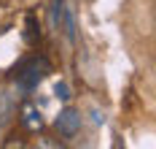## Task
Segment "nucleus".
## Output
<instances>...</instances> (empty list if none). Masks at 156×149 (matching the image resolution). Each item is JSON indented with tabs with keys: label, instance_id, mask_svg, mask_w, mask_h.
Masks as SVG:
<instances>
[{
	"label": "nucleus",
	"instance_id": "obj_1",
	"mask_svg": "<svg viewBox=\"0 0 156 149\" xmlns=\"http://www.w3.org/2000/svg\"><path fill=\"white\" fill-rule=\"evenodd\" d=\"M81 111H76V109H62L59 111V117L54 119V125H57V130H59V136H65V138H76L78 130H81Z\"/></svg>",
	"mask_w": 156,
	"mask_h": 149
},
{
	"label": "nucleus",
	"instance_id": "obj_2",
	"mask_svg": "<svg viewBox=\"0 0 156 149\" xmlns=\"http://www.w3.org/2000/svg\"><path fill=\"white\" fill-rule=\"evenodd\" d=\"M46 68H48V65L43 63V60H41V63H38V60H35V63H30V65L22 71V76H19V84H22L24 90H32L35 84H41V79L46 76Z\"/></svg>",
	"mask_w": 156,
	"mask_h": 149
},
{
	"label": "nucleus",
	"instance_id": "obj_3",
	"mask_svg": "<svg viewBox=\"0 0 156 149\" xmlns=\"http://www.w3.org/2000/svg\"><path fill=\"white\" fill-rule=\"evenodd\" d=\"M22 122H24L30 130H35V128H41V125H43V119H41V114H38V111H27Z\"/></svg>",
	"mask_w": 156,
	"mask_h": 149
},
{
	"label": "nucleus",
	"instance_id": "obj_4",
	"mask_svg": "<svg viewBox=\"0 0 156 149\" xmlns=\"http://www.w3.org/2000/svg\"><path fill=\"white\" fill-rule=\"evenodd\" d=\"M59 19H62V0H54V8H51V25L59 27Z\"/></svg>",
	"mask_w": 156,
	"mask_h": 149
},
{
	"label": "nucleus",
	"instance_id": "obj_5",
	"mask_svg": "<svg viewBox=\"0 0 156 149\" xmlns=\"http://www.w3.org/2000/svg\"><path fill=\"white\" fill-rule=\"evenodd\" d=\"M54 95H57V98H59V100H67V98H70V87H67V84H62V82H59V84H57V87H54Z\"/></svg>",
	"mask_w": 156,
	"mask_h": 149
}]
</instances>
